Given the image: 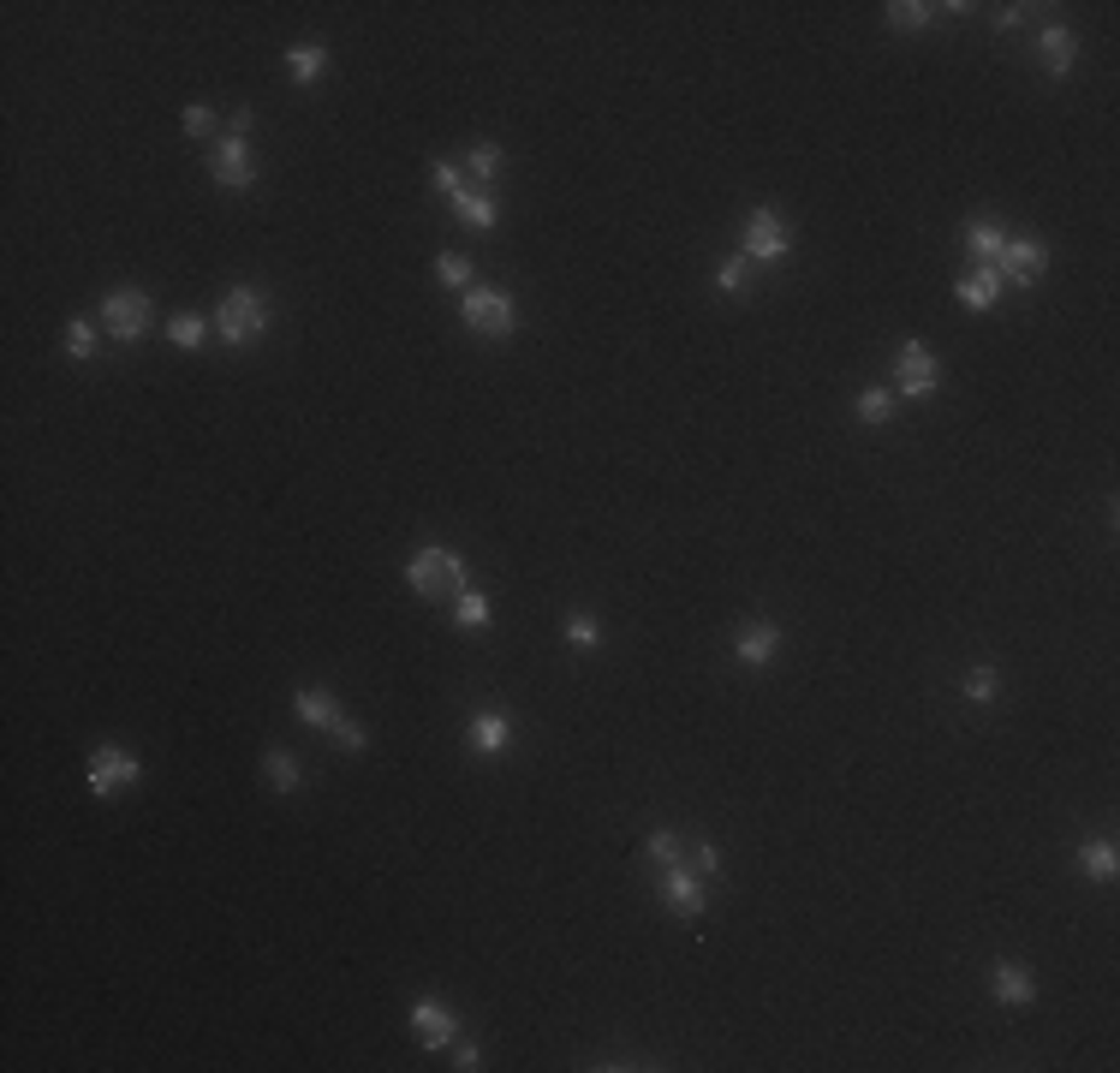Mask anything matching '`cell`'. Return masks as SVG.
I'll use <instances>...</instances> for the list:
<instances>
[{"label":"cell","instance_id":"1","mask_svg":"<svg viewBox=\"0 0 1120 1073\" xmlns=\"http://www.w3.org/2000/svg\"><path fill=\"white\" fill-rule=\"evenodd\" d=\"M406 584H412L424 603H453L459 591H471V567H465V555L429 543V549H417V555L406 561Z\"/></svg>","mask_w":1120,"mask_h":1073},{"label":"cell","instance_id":"2","mask_svg":"<svg viewBox=\"0 0 1120 1073\" xmlns=\"http://www.w3.org/2000/svg\"><path fill=\"white\" fill-rule=\"evenodd\" d=\"M293 710L298 722L323 728V734H335L340 751H370V728L358 722V716H346L335 704V692H323V686H304V692H293Z\"/></svg>","mask_w":1120,"mask_h":1073},{"label":"cell","instance_id":"3","mask_svg":"<svg viewBox=\"0 0 1120 1073\" xmlns=\"http://www.w3.org/2000/svg\"><path fill=\"white\" fill-rule=\"evenodd\" d=\"M269 323H274V316H269V305H263V293L251 281H232L227 293H221L215 328H221V340H227V347H251V340H257Z\"/></svg>","mask_w":1120,"mask_h":1073},{"label":"cell","instance_id":"4","mask_svg":"<svg viewBox=\"0 0 1120 1073\" xmlns=\"http://www.w3.org/2000/svg\"><path fill=\"white\" fill-rule=\"evenodd\" d=\"M459 323L477 328V335H490V340H507V335H519V305H513V293H501V286H465Z\"/></svg>","mask_w":1120,"mask_h":1073},{"label":"cell","instance_id":"5","mask_svg":"<svg viewBox=\"0 0 1120 1073\" xmlns=\"http://www.w3.org/2000/svg\"><path fill=\"white\" fill-rule=\"evenodd\" d=\"M793 251V227H786L775 209H751L746 227H739V257L746 263H781Z\"/></svg>","mask_w":1120,"mask_h":1073},{"label":"cell","instance_id":"6","mask_svg":"<svg viewBox=\"0 0 1120 1073\" xmlns=\"http://www.w3.org/2000/svg\"><path fill=\"white\" fill-rule=\"evenodd\" d=\"M102 328H108V340H119V347H138V340L150 335V298H143L138 286H114V293L102 298Z\"/></svg>","mask_w":1120,"mask_h":1073},{"label":"cell","instance_id":"7","mask_svg":"<svg viewBox=\"0 0 1120 1073\" xmlns=\"http://www.w3.org/2000/svg\"><path fill=\"white\" fill-rule=\"evenodd\" d=\"M138 776H143V763L131 758L126 746H96L90 763H84V781H90L96 800H108V793H119V788H138Z\"/></svg>","mask_w":1120,"mask_h":1073},{"label":"cell","instance_id":"8","mask_svg":"<svg viewBox=\"0 0 1120 1073\" xmlns=\"http://www.w3.org/2000/svg\"><path fill=\"white\" fill-rule=\"evenodd\" d=\"M894 382H901L906 400H930V394L941 389V364H936V352H930L924 340H906L901 358H894Z\"/></svg>","mask_w":1120,"mask_h":1073},{"label":"cell","instance_id":"9","mask_svg":"<svg viewBox=\"0 0 1120 1073\" xmlns=\"http://www.w3.org/2000/svg\"><path fill=\"white\" fill-rule=\"evenodd\" d=\"M1049 269V245L1044 239H1007L1002 257H995V274H1002V286H1037Z\"/></svg>","mask_w":1120,"mask_h":1073},{"label":"cell","instance_id":"10","mask_svg":"<svg viewBox=\"0 0 1120 1073\" xmlns=\"http://www.w3.org/2000/svg\"><path fill=\"white\" fill-rule=\"evenodd\" d=\"M209 173H215V185H227V192H251L257 185V161H251L245 138H221L215 150H209Z\"/></svg>","mask_w":1120,"mask_h":1073},{"label":"cell","instance_id":"11","mask_svg":"<svg viewBox=\"0 0 1120 1073\" xmlns=\"http://www.w3.org/2000/svg\"><path fill=\"white\" fill-rule=\"evenodd\" d=\"M412 1032L424 1049H453L459 1044V1020L448 1014V1002H436V996H417L412 1002Z\"/></svg>","mask_w":1120,"mask_h":1073},{"label":"cell","instance_id":"12","mask_svg":"<svg viewBox=\"0 0 1120 1073\" xmlns=\"http://www.w3.org/2000/svg\"><path fill=\"white\" fill-rule=\"evenodd\" d=\"M662 894H668V906L680 918H704V906H709V883L697 877V871H685V865L662 871Z\"/></svg>","mask_w":1120,"mask_h":1073},{"label":"cell","instance_id":"13","mask_svg":"<svg viewBox=\"0 0 1120 1073\" xmlns=\"http://www.w3.org/2000/svg\"><path fill=\"white\" fill-rule=\"evenodd\" d=\"M465 739H471V751H483V758H501L507 746H513V716L507 710H477L471 722H465Z\"/></svg>","mask_w":1120,"mask_h":1073},{"label":"cell","instance_id":"14","mask_svg":"<svg viewBox=\"0 0 1120 1073\" xmlns=\"http://www.w3.org/2000/svg\"><path fill=\"white\" fill-rule=\"evenodd\" d=\"M1002 293H1007V286H1002V274H995V269H972L966 281L953 286V298H960L966 311H978V316L995 311V305H1002Z\"/></svg>","mask_w":1120,"mask_h":1073},{"label":"cell","instance_id":"15","mask_svg":"<svg viewBox=\"0 0 1120 1073\" xmlns=\"http://www.w3.org/2000/svg\"><path fill=\"white\" fill-rule=\"evenodd\" d=\"M990 984H995V996H1002L1007 1008H1025V1002H1037V978H1031L1025 966H1013V960H995Z\"/></svg>","mask_w":1120,"mask_h":1073},{"label":"cell","instance_id":"16","mask_svg":"<svg viewBox=\"0 0 1120 1073\" xmlns=\"http://www.w3.org/2000/svg\"><path fill=\"white\" fill-rule=\"evenodd\" d=\"M775 645H781V633H775V621H746L734 633V656L751 662V668H763V662L775 656Z\"/></svg>","mask_w":1120,"mask_h":1073},{"label":"cell","instance_id":"17","mask_svg":"<svg viewBox=\"0 0 1120 1073\" xmlns=\"http://www.w3.org/2000/svg\"><path fill=\"white\" fill-rule=\"evenodd\" d=\"M448 203H453V215H459L465 227H477V234H490L495 221H501V209H495V197H490V192H477V185H465V192H453Z\"/></svg>","mask_w":1120,"mask_h":1073},{"label":"cell","instance_id":"18","mask_svg":"<svg viewBox=\"0 0 1120 1073\" xmlns=\"http://www.w3.org/2000/svg\"><path fill=\"white\" fill-rule=\"evenodd\" d=\"M1037 54H1044V66L1061 79V72H1073V60H1079V37H1073L1067 25H1049L1044 37H1037Z\"/></svg>","mask_w":1120,"mask_h":1073},{"label":"cell","instance_id":"19","mask_svg":"<svg viewBox=\"0 0 1120 1073\" xmlns=\"http://www.w3.org/2000/svg\"><path fill=\"white\" fill-rule=\"evenodd\" d=\"M286 72H293V84H316L328 72V48L323 42H293L286 48Z\"/></svg>","mask_w":1120,"mask_h":1073},{"label":"cell","instance_id":"20","mask_svg":"<svg viewBox=\"0 0 1120 1073\" xmlns=\"http://www.w3.org/2000/svg\"><path fill=\"white\" fill-rule=\"evenodd\" d=\"M1079 871L1091 883H1115V871H1120V853H1115V841H1084L1079 847Z\"/></svg>","mask_w":1120,"mask_h":1073},{"label":"cell","instance_id":"21","mask_svg":"<svg viewBox=\"0 0 1120 1073\" xmlns=\"http://www.w3.org/2000/svg\"><path fill=\"white\" fill-rule=\"evenodd\" d=\"M1002 245H1007V234L995 227V221H972L966 227V251L983 263V269H995V257H1002Z\"/></svg>","mask_w":1120,"mask_h":1073},{"label":"cell","instance_id":"22","mask_svg":"<svg viewBox=\"0 0 1120 1073\" xmlns=\"http://www.w3.org/2000/svg\"><path fill=\"white\" fill-rule=\"evenodd\" d=\"M263 781H269L274 793H293L298 788V758H293V751H281V746H269V751H263Z\"/></svg>","mask_w":1120,"mask_h":1073},{"label":"cell","instance_id":"23","mask_svg":"<svg viewBox=\"0 0 1120 1073\" xmlns=\"http://www.w3.org/2000/svg\"><path fill=\"white\" fill-rule=\"evenodd\" d=\"M465 173H471L477 192H483V185L501 173V143H471V150H465Z\"/></svg>","mask_w":1120,"mask_h":1073},{"label":"cell","instance_id":"24","mask_svg":"<svg viewBox=\"0 0 1120 1073\" xmlns=\"http://www.w3.org/2000/svg\"><path fill=\"white\" fill-rule=\"evenodd\" d=\"M936 13H941V6H930V0H894V6H889V25L894 30H924Z\"/></svg>","mask_w":1120,"mask_h":1073},{"label":"cell","instance_id":"25","mask_svg":"<svg viewBox=\"0 0 1120 1073\" xmlns=\"http://www.w3.org/2000/svg\"><path fill=\"white\" fill-rule=\"evenodd\" d=\"M168 340H173L180 352H197V347L209 340V323H203V316H192V311H180V316L168 323Z\"/></svg>","mask_w":1120,"mask_h":1073},{"label":"cell","instance_id":"26","mask_svg":"<svg viewBox=\"0 0 1120 1073\" xmlns=\"http://www.w3.org/2000/svg\"><path fill=\"white\" fill-rule=\"evenodd\" d=\"M561 638H567L572 650H596V645H602V621H596V615H567Z\"/></svg>","mask_w":1120,"mask_h":1073},{"label":"cell","instance_id":"27","mask_svg":"<svg viewBox=\"0 0 1120 1073\" xmlns=\"http://www.w3.org/2000/svg\"><path fill=\"white\" fill-rule=\"evenodd\" d=\"M453 621H459V626H471V633H477V626H490V596L459 591V596H453Z\"/></svg>","mask_w":1120,"mask_h":1073},{"label":"cell","instance_id":"28","mask_svg":"<svg viewBox=\"0 0 1120 1073\" xmlns=\"http://www.w3.org/2000/svg\"><path fill=\"white\" fill-rule=\"evenodd\" d=\"M66 358H96V323H84V316H72L66 323Z\"/></svg>","mask_w":1120,"mask_h":1073},{"label":"cell","instance_id":"29","mask_svg":"<svg viewBox=\"0 0 1120 1073\" xmlns=\"http://www.w3.org/2000/svg\"><path fill=\"white\" fill-rule=\"evenodd\" d=\"M859 418H864V424H889V418H894V394L889 389H864L859 394Z\"/></svg>","mask_w":1120,"mask_h":1073},{"label":"cell","instance_id":"30","mask_svg":"<svg viewBox=\"0 0 1120 1073\" xmlns=\"http://www.w3.org/2000/svg\"><path fill=\"white\" fill-rule=\"evenodd\" d=\"M644 853L656 859L662 871H668V865H680V853H685V841L674 835V829H656V835H650V847H644Z\"/></svg>","mask_w":1120,"mask_h":1073},{"label":"cell","instance_id":"31","mask_svg":"<svg viewBox=\"0 0 1120 1073\" xmlns=\"http://www.w3.org/2000/svg\"><path fill=\"white\" fill-rule=\"evenodd\" d=\"M680 865H685V871H697V877L709 883V877H715V865H722V853H715L709 841H692V847L680 853Z\"/></svg>","mask_w":1120,"mask_h":1073},{"label":"cell","instance_id":"32","mask_svg":"<svg viewBox=\"0 0 1120 1073\" xmlns=\"http://www.w3.org/2000/svg\"><path fill=\"white\" fill-rule=\"evenodd\" d=\"M960 692H966L972 704H990L995 692H1002V680H995V668H983V662H978V668L966 674V686H960Z\"/></svg>","mask_w":1120,"mask_h":1073},{"label":"cell","instance_id":"33","mask_svg":"<svg viewBox=\"0 0 1120 1073\" xmlns=\"http://www.w3.org/2000/svg\"><path fill=\"white\" fill-rule=\"evenodd\" d=\"M436 281L441 286H459V293H465V286H471V263L453 257V251H441V257H436Z\"/></svg>","mask_w":1120,"mask_h":1073},{"label":"cell","instance_id":"34","mask_svg":"<svg viewBox=\"0 0 1120 1073\" xmlns=\"http://www.w3.org/2000/svg\"><path fill=\"white\" fill-rule=\"evenodd\" d=\"M429 185H436L441 197L465 192V168H459V161H429Z\"/></svg>","mask_w":1120,"mask_h":1073},{"label":"cell","instance_id":"35","mask_svg":"<svg viewBox=\"0 0 1120 1073\" xmlns=\"http://www.w3.org/2000/svg\"><path fill=\"white\" fill-rule=\"evenodd\" d=\"M185 131H192V138H209V131H215V108L192 102V108H185Z\"/></svg>","mask_w":1120,"mask_h":1073},{"label":"cell","instance_id":"36","mask_svg":"<svg viewBox=\"0 0 1120 1073\" xmlns=\"http://www.w3.org/2000/svg\"><path fill=\"white\" fill-rule=\"evenodd\" d=\"M746 274H751V263L734 257V263H722V269H715V286H722V293H739V286H746Z\"/></svg>","mask_w":1120,"mask_h":1073},{"label":"cell","instance_id":"37","mask_svg":"<svg viewBox=\"0 0 1120 1073\" xmlns=\"http://www.w3.org/2000/svg\"><path fill=\"white\" fill-rule=\"evenodd\" d=\"M251 126H257V114H251V108H232V114H227V131H232V138H245Z\"/></svg>","mask_w":1120,"mask_h":1073},{"label":"cell","instance_id":"38","mask_svg":"<svg viewBox=\"0 0 1120 1073\" xmlns=\"http://www.w3.org/2000/svg\"><path fill=\"white\" fill-rule=\"evenodd\" d=\"M453 1068H459V1073L483 1068V1061H477V1044H453Z\"/></svg>","mask_w":1120,"mask_h":1073},{"label":"cell","instance_id":"39","mask_svg":"<svg viewBox=\"0 0 1120 1073\" xmlns=\"http://www.w3.org/2000/svg\"><path fill=\"white\" fill-rule=\"evenodd\" d=\"M1025 13H1031V6H1002V18H995V25H1002V30H1013Z\"/></svg>","mask_w":1120,"mask_h":1073}]
</instances>
